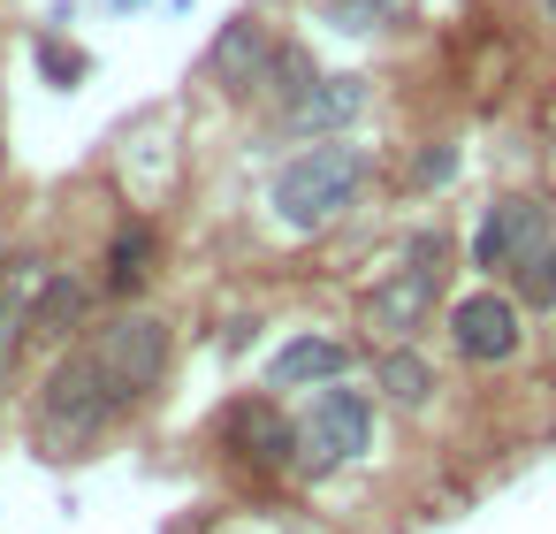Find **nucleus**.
Listing matches in <instances>:
<instances>
[{
  "label": "nucleus",
  "mask_w": 556,
  "mask_h": 534,
  "mask_svg": "<svg viewBox=\"0 0 556 534\" xmlns=\"http://www.w3.org/2000/svg\"><path fill=\"white\" fill-rule=\"evenodd\" d=\"M351 191H358V153H343V146H313L305 161H290V169L275 176V207H282L290 229L336 222V214L351 207Z\"/></svg>",
  "instance_id": "obj_2"
},
{
  "label": "nucleus",
  "mask_w": 556,
  "mask_h": 534,
  "mask_svg": "<svg viewBox=\"0 0 556 534\" xmlns=\"http://www.w3.org/2000/svg\"><path fill=\"white\" fill-rule=\"evenodd\" d=\"M518 268H526V275H518V283H526V298H533V306H556V252H548V245H533Z\"/></svg>",
  "instance_id": "obj_11"
},
{
  "label": "nucleus",
  "mask_w": 556,
  "mask_h": 534,
  "mask_svg": "<svg viewBox=\"0 0 556 534\" xmlns=\"http://www.w3.org/2000/svg\"><path fill=\"white\" fill-rule=\"evenodd\" d=\"M434 290H442V237H419V245L404 252V268L374 290V328H389V336L419 328V321L434 313Z\"/></svg>",
  "instance_id": "obj_5"
},
{
  "label": "nucleus",
  "mask_w": 556,
  "mask_h": 534,
  "mask_svg": "<svg viewBox=\"0 0 556 534\" xmlns=\"http://www.w3.org/2000/svg\"><path fill=\"white\" fill-rule=\"evenodd\" d=\"M328 374H343V344H320V336H298L275 359V382H328Z\"/></svg>",
  "instance_id": "obj_8"
},
{
  "label": "nucleus",
  "mask_w": 556,
  "mask_h": 534,
  "mask_svg": "<svg viewBox=\"0 0 556 534\" xmlns=\"http://www.w3.org/2000/svg\"><path fill=\"white\" fill-rule=\"evenodd\" d=\"M146 275V229H130L123 245H115V290H130Z\"/></svg>",
  "instance_id": "obj_13"
},
{
  "label": "nucleus",
  "mask_w": 556,
  "mask_h": 534,
  "mask_svg": "<svg viewBox=\"0 0 556 534\" xmlns=\"http://www.w3.org/2000/svg\"><path fill=\"white\" fill-rule=\"evenodd\" d=\"M237 435H244V443H267V458H275L282 443H298V435H290V427H282L267 405H260V412H237Z\"/></svg>",
  "instance_id": "obj_12"
},
{
  "label": "nucleus",
  "mask_w": 556,
  "mask_h": 534,
  "mask_svg": "<svg viewBox=\"0 0 556 534\" xmlns=\"http://www.w3.org/2000/svg\"><path fill=\"white\" fill-rule=\"evenodd\" d=\"M548 9H556V0H548Z\"/></svg>",
  "instance_id": "obj_15"
},
{
  "label": "nucleus",
  "mask_w": 556,
  "mask_h": 534,
  "mask_svg": "<svg viewBox=\"0 0 556 534\" xmlns=\"http://www.w3.org/2000/svg\"><path fill=\"white\" fill-rule=\"evenodd\" d=\"M85 351H92L108 397H115V405H138V397L161 382V367H168V328H161V321H115V328H100Z\"/></svg>",
  "instance_id": "obj_3"
},
{
  "label": "nucleus",
  "mask_w": 556,
  "mask_h": 534,
  "mask_svg": "<svg viewBox=\"0 0 556 534\" xmlns=\"http://www.w3.org/2000/svg\"><path fill=\"white\" fill-rule=\"evenodd\" d=\"M374 9H389V0H374Z\"/></svg>",
  "instance_id": "obj_14"
},
{
  "label": "nucleus",
  "mask_w": 556,
  "mask_h": 534,
  "mask_svg": "<svg viewBox=\"0 0 556 534\" xmlns=\"http://www.w3.org/2000/svg\"><path fill=\"white\" fill-rule=\"evenodd\" d=\"M366 427H374L366 397H358V389H328V397L298 420V465H305V473H328V465L358 458V450H366Z\"/></svg>",
  "instance_id": "obj_4"
},
{
  "label": "nucleus",
  "mask_w": 556,
  "mask_h": 534,
  "mask_svg": "<svg viewBox=\"0 0 556 534\" xmlns=\"http://www.w3.org/2000/svg\"><path fill=\"white\" fill-rule=\"evenodd\" d=\"M533 237H541V207L533 199H503L488 222H480V268H518L526 252H533Z\"/></svg>",
  "instance_id": "obj_7"
},
{
  "label": "nucleus",
  "mask_w": 556,
  "mask_h": 534,
  "mask_svg": "<svg viewBox=\"0 0 556 534\" xmlns=\"http://www.w3.org/2000/svg\"><path fill=\"white\" fill-rule=\"evenodd\" d=\"M450 328H457V351H465V359H510V351H518V313H510V298H488V290H480V298L457 306Z\"/></svg>",
  "instance_id": "obj_6"
},
{
  "label": "nucleus",
  "mask_w": 556,
  "mask_h": 534,
  "mask_svg": "<svg viewBox=\"0 0 556 534\" xmlns=\"http://www.w3.org/2000/svg\"><path fill=\"white\" fill-rule=\"evenodd\" d=\"M381 389H389L396 405H419V397L434 389V374H427V367H419L412 351H396V359H381Z\"/></svg>",
  "instance_id": "obj_9"
},
{
  "label": "nucleus",
  "mask_w": 556,
  "mask_h": 534,
  "mask_svg": "<svg viewBox=\"0 0 556 534\" xmlns=\"http://www.w3.org/2000/svg\"><path fill=\"white\" fill-rule=\"evenodd\" d=\"M358 108V85L351 77H336V92H320V100H298V123H343Z\"/></svg>",
  "instance_id": "obj_10"
},
{
  "label": "nucleus",
  "mask_w": 556,
  "mask_h": 534,
  "mask_svg": "<svg viewBox=\"0 0 556 534\" xmlns=\"http://www.w3.org/2000/svg\"><path fill=\"white\" fill-rule=\"evenodd\" d=\"M115 412H123V405L108 397V382H100L92 351H77V359H62V367L47 374V397H39V435H47L54 450H77V443H92Z\"/></svg>",
  "instance_id": "obj_1"
}]
</instances>
